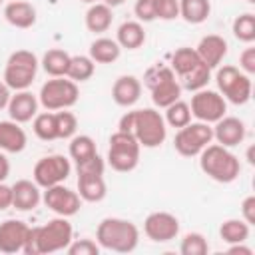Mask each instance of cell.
<instances>
[{"label": "cell", "instance_id": "cell-1", "mask_svg": "<svg viewBox=\"0 0 255 255\" xmlns=\"http://www.w3.org/2000/svg\"><path fill=\"white\" fill-rule=\"evenodd\" d=\"M96 241L102 249L116 253H131L139 243V229L128 219L106 217L96 229Z\"/></svg>", "mask_w": 255, "mask_h": 255}, {"label": "cell", "instance_id": "cell-2", "mask_svg": "<svg viewBox=\"0 0 255 255\" xmlns=\"http://www.w3.org/2000/svg\"><path fill=\"white\" fill-rule=\"evenodd\" d=\"M199 167L209 179L217 183H231L241 173V163L237 155L221 143H209L199 153Z\"/></svg>", "mask_w": 255, "mask_h": 255}, {"label": "cell", "instance_id": "cell-3", "mask_svg": "<svg viewBox=\"0 0 255 255\" xmlns=\"http://www.w3.org/2000/svg\"><path fill=\"white\" fill-rule=\"evenodd\" d=\"M145 86L151 92V102L157 108H167L169 104L177 102L181 96V86L169 66L155 64L143 76Z\"/></svg>", "mask_w": 255, "mask_h": 255}, {"label": "cell", "instance_id": "cell-4", "mask_svg": "<svg viewBox=\"0 0 255 255\" xmlns=\"http://www.w3.org/2000/svg\"><path fill=\"white\" fill-rule=\"evenodd\" d=\"M131 133L135 135L137 143L141 147H159L165 141L167 135V126L163 116L153 110V108H143V110H133V126Z\"/></svg>", "mask_w": 255, "mask_h": 255}, {"label": "cell", "instance_id": "cell-5", "mask_svg": "<svg viewBox=\"0 0 255 255\" xmlns=\"http://www.w3.org/2000/svg\"><path fill=\"white\" fill-rule=\"evenodd\" d=\"M38 64L40 62H38L36 54L30 50L12 52L4 66V84L14 92L28 90L32 86V82L36 80Z\"/></svg>", "mask_w": 255, "mask_h": 255}, {"label": "cell", "instance_id": "cell-6", "mask_svg": "<svg viewBox=\"0 0 255 255\" xmlns=\"http://www.w3.org/2000/svg\"><path fill=\"white\" fill-rule=\"evenodd\" d=\"M139 149L141 145L137 143L133 133L128 131H116L110 137V147H108V163L112 169L120 173L133 171L139 163Z\"/></svg>", "mask_w": 255, "mask_h": 255}, {"label": "cell", "instance_id": "cell-7", "mask_svg": "<svg viewBox=\"0 0 255 255\" xmlns=\"http://www.w3.org/2000/svg\"><path fill=\"white\" fill-rule=\"evenodd\" d=\"M80 98L78 84L72 82L70 78H52L46 84H42L38 102L44 110L48 112H58V110H68L72 108Z\"/></svg>", "mask_w": 255, "mask_h": 255}, {"label": "cell", "instance_id": "cell-8", "mask_svg": "<svg viewBox=\"0 0 255 255\" xmlns=\"http://www.w3.org/2000/svg\"><path fill=\"white\" fill-rule=\"evenodd\" d=\"M215 82H217V90L225 98V102L243 106L251 100V90H253L251 76L243 74L239 68H235V66L217 68Z\"/></svg>", "mask_w": 255, "mask_h": 255}, {"label": "cell", "instance_id": "cell-9", "mask_svg": "<svg viewBox=\"0 0 255 255\" xmlns=\"http://www.w3.org/2000/svg\"><path fill=\"white\" fill-rule=\"evenodd\" d=\"M34 231H36L38 255L64 251L74 239L72 223L68 221V217H62V215H58L56 219H50L42 227H34Z\"/></svg>", "mask_w": 255, "mask_h": 255}, {"label": "cell", "instance_id": "cell-10", "mask_svg": "<svg viewBox=\"0 0 255 255\" xmlns=\"http://www.w3.org/2000/svg\"><path fill=\"white\" fill-rule=\"evenodd\" d=\"M213 141V128L205 122H189L187 126L179 128L173 137V147L183 157L199 155L209 143Z\"/></svg>", "mask_w": 255, "mask_h": 255}, {"label": "cell", "instance_id": "cell-11", "mask_svg": "<svg viewBox=\"0 0 255 255\" xmlns=\"http://www.w3.org/2000/svg\"><path fill=\"white\" fill-rule=\"evenodd\" d=\"M191 116L197 118V122H205V124H215L217 120H221L227 112V102L219 92L213 90H197L191 96V104H189Z\"/></svg>", "mask_w": 255, "mask_h": 255}, {"label": "cell", "instance_id": "cell-12", "mask_svg": "<svg viewBox=\"0 0 255 255\" xmlns=\"http://www.w3.org/2000/svg\"><path fill=\"white\" fill-rule=\"evenodd\" d=\"M72 171V165H70V159L64 157V155H46L42 159L36 161L34 165V181L40 185V187H52V185H58V183H64L68 179Z\"/></svg>", "mask_w": 255, "mask_h": 255}, {"label": "cell", "instance_id": "cell-13", "mask_svg": "<svg viewBox=\"0 0 255 255\" xmlns=\"http://www.w3.org/2000/svg\"><path fill=\"white\" fill-rule=\"evenodd\" d=\"M42 201L48 209H52L56 215H62V217L76 215L80 211V205H82V199H80L78 191H72V189L64 187L62 183L46 187V191L42 195Z\"/></svg>", "mask_w": 255, "mask_h": 255}, {"label": "cell", "instance_id": "cell-14", "mask_svg": "<svg viewBox=\"0 0 255 255\" xmlns=\"http://www.w3.org/2000/svg\"><path fill=\"white\" fill-rule=\"evenodd\" d=\"M143 233L155 243H167L179 235V219L167 211H153L143 221Z\"/></svg>", "mask_w": 255, "mask_h": 255}, {"label": "cell", "instance_id": "cell-15", "mask_svg": "<svg viewBox=\"0 0 255 255\" xmlns=\"http://www.w3.org/2000/svg\"><path fill=\"white\" fill-rule=\"evenodd\" d=\"M245 124L239 118L233 116H223L221 120L215 122L213 126V139L225 147H235L245 139Z\"/></svg>", "mask_w": 255, "mask_h": 255}, {"label": "cell", "instance_id": "cell-16", "mask_svg": "<svg viewBox=\"0 0 255 255\" xmlns=\"http://www.w3.org/2000/svg\"><path fill=\"white\" fill-rule=\"evenodd\" d=\"M30 227L20 219H6L0 223V251L18 253L24 247Z\"/></svg>", "mask_w": 255, "mask_h": 255}, {"label": "cell", "instance_id": "cell-17", "mask_svg": "<svg viewBox=\"0 0 255 255\" xmlns=\"http://www.w3.org/2000/svg\"><path fill=\"white\" fill-rule=\"evenodd\" d=\"M195 52L207 68H211V70L219 68L223 58L227 56V40L223 36H217V34H207L199 40Z\"/></svg>", "mask_w": 255, "mask_h": 255}, {"label": "cell", "instance_id": "cell-18", "mask_svg": "<svg viewBox=\"0 0 255 255\" xmlns=\"http://www.w3.org/2000/svg\"><path fill=\"white\" fill-rule=\"evenodd\" d=\"M38 106H40V102L30 90H20L10 98L6 110H8L10 120H14L18 124H26V122L34 120V116L38 114Z\"/></svg>", "mask_w": 255, "mask_h": 255}, {"label": "cell", "instance_id": "cell-19", "mask_svg": "<svg viewBox=\"0 0 255 255\" xmlns=\"http://www.w3.org/2000/svg\"><path fill=\"white\" fill-rule=\"evenodd\" d=\"M42 201V191L36 181L18 179L12 185V207L18 211H32Z\"/></svg>", "mask_w": 255, "mask_h": 255}, {"label": "cell", "instance_id": "cell-20", "mask_svg": "<svg viewBox=\"0 0 255 255\" xmlns=\"http://www.w3.org/2000/svg\"><path fill=\"white\" fill-rule=\"evenodd\" d=\"M141 96V82L135 76H120L112 86V98L122 108H131Z\"/></svg>", "mask_w": 255, "mask_h": 255}, {"label": "cell", "instance_id": "cell-21", "mask_svg": "<svg viewBox=\"0 0 255 255\" xmlns=\"http://www.w3.org/2000/svg\"><path fill=\"white\" fill-rule=\"evenodd\" d=\"M28 143L26 131L14 120L0 122V149L4 153H20Z\"/></svg>", "mask_w": 255, "mask_h": 255}, {"label": "cell", "instance_id": "cell-22", "mask_svg": "<svg viewBox=\"0 0 255 255\" xmlns=\"http://www.w3.org/2000/svg\"><path fill=\"white\" fill-rule=\"evenodd\" d=\"M4 18L10 26L26 30V28H32L36 24V8L30 2L14 0V2H8L4 6Z\"/></svg>", "mask_w": 255, "mask_h": 255}, {"label": "cell", "instance_id": "cell-23", "mask_svg": "<svg viewBox=\"0 0 255 255\" xmlns=\"http://www.w3.org/2000/svg\"><path fill=\"white\" fill-rule=\"evenodd\" d=\"M106 181L104 175H78V195L82 201L98 203L106 197Z\"/></svg>", "mask_w": 255, "mask_h": 255}, {"label": "cell", "instance_id": "cell-24", "mask_svg": "<svg viewBox=\"0 0 255 255\" xmlns=\"http://www.w3.org/2000/svg\"><path fill=\"white\" fill-rule=\"evenodd\" d=\"M116 42L120 44V48H128V50H137V48H141L143 42H145V30H143L141 22L128 20V22L120 24Z\"/></svg>", "mask_w": 255, "mask_h": 255}, {"label": "cell", "instance_id": "cell-25", "mask_svg": "<svg viewBox=\"0 0 255 255\" xmlns=\"http://www.w3.org/2000/svg\"><path fill=\"white\" fill-rule=\"evenodd\" d=\"M120 54H122L120 44L116 40H112V38L102 36V38H96L90 44V54L88 56L96 64H112V62H116L120 58Z\"/></svg>", "mask_w": 255, "mask_h": 255}, {"label": "cell", "instance_id": "cell-26", "mask_svg": "<svg viewBox=\"0 0 255 255\" xmlns=\"http://www.w3.org/2000/svg\"><path fill=\"white\" fill-rule=\"evenodd\" d=\"M112 20H114V14H112V8L102 4V2H96L88 8L86 12V28L94 34H102L106 32L110 26H112Z\"/></svg>", "mask_w": 255, "mask_h": 255}, {"label": "cell", "instance_id": "cell-27", "mask_svg": "<svg viewBox=\"0 0 255 255\" xmlns=\"http://www.w3.org/2000/svg\"><path fill=\"white\" fill-rule=\"evenodd\" d=\"M199 64H201V60H199L195 48L183 46V48H177V50L171 54V66H169V68L173 70L175 78L179 80V78H183L185 74L193 72Z\"/></svg>", "mask_w": 255, "mask_h": 255}, {"label": "cell", "instance_id": "cell-28", "mask_svg": "<svg viewBox=\"0 0 255 255\" xmlns=\"http://www.w3.org/2000/svg\"><path fill=\"white\" fill-rule=\"evenodd\" d=\"M211 14L209 0H179V16L187 24H203Z\"/></svg>", "mask_w": 255, "mask_h": 255}, {"label": "cell", "instance_id": "cell-29", "mask_svg": "<svg viewBox=\"0 0 255 255\" xmlns=\"http://www.w3.org/2000/svg\"><path fill=\"white\" fill-rule=\"evenodd\" d=\"M70 54L60 50V48H54V50H48L44 56H42V68L48 76L52 78H62L68 74V66H70Z\"/></svg>", "mask_w": 255, "mask_h": 255}, {"label": "cell", "instance_id": "cell-30", "mask_svg": "<svg viewBox=\"0 0 255 255\" xmlns=\"http://www.w3.org/2000/svg\"><path fill=\"white\" fill-rule=\"evenodd\" d=\"M249 223H245L243 219H227L221 223L219 227V237L233 245V243H245L249 239Z\"/></svg>", "mask_w": 255, "mask_h": 255}, {"label": "cell", "instance_id": "cell-31", "mask_svg": "<svg viewBox=\"0 0 255 255\" xmlns=\"http://www.w3.org/2000/svg\"><path fill=\"white\" fill-rule=\"evenodd\" d=\"M94 72H96V62L90 56H72L66 78H70L72 82L78 84V82L90 80L94 76Z\"/></svg>", "mask_w": 255, "mask_h": 255}, {"label": "cell", "instance_id": "cell-32", "mask_svg": "<svg viewBox=\"0 0 255 255\" xmlns=\"http://www.w3.org/2000/svg\"><path fill=\"white\" fill-rule=\"evenodd\" d=\"M32 129L36 133L38 139L42 141H54L58 139V131H56V114L54 112H42L34 116V124Z\"/></svg>", "mask_w": 255, "mask_h": 255}, {"label": "cell", "instance_id": "cell-33", "mask_svg": "<svg viewBox=\"0 0 255 255\" xmlns=\"http://www.w3.org/2000/svg\"><path fill=\"white\" fill-rule=\"evenodd\" d=\"M165 110V126H171V128H183V126H187L189 122H191V110H189V104L187 102H181V100H177V102H173V104H169L167 108H163Z\"/></svg>", "mask_w": 255, "mask_h": 255}, {"label": "cell", "instance_id": "cell-34", "mask_svg": "<svg viewBox=\"0 0 255 255\" xmlns=\"http://www.w3.org/2000/svg\"><path fill=\"white\" fill-rule=\"evenodd\" d=\"M211 78V68H207L203 62L189 74H185L183 78H179V86L181 90H189V92H197V90H203L207 88V82Z\"/></svg>", "mask_w": 255, "mask_h": 255}, {"label": "cell", "instance_id": "cell-35", "mask_svg": "<svg viewBox=\"0 0 255 255\" xmlns=\"http://www.w3.org/2000/svg\"><path fill=\"white\" fill-rule=\"evenodd\" d=\"M98 149H96V141L90 137V135H74L70 137V157L78 163V161H84L92 155H96Z\"/></svg>", "mask_w": 255, "mask_h": 255}, {"label": "cell", "instance_id": "cell-36", "mask_svg": "<svg viewBox=\"0 0 255 255\" xmlns=\"http://www.w3.org/2000/svg\"><path fill=\"white\" fill-rule=\"evenodd\" d=\"M233 36L245 44L255 40V16L251 12H245L233 20Z\"/></svg>", "mask_w": 255, "mask_h": 255}, {"label": "cell", "instance_id": "cell-37", "mask_svg": "<svg viewBox=\"0 0 255 255\" xmlns=\"http://www.w3.org/2000/svg\"><path fill=\"white\" fill-rule=\"evenodd\" d=\"M56 114V131H58V139H70L76 135L78 129V118L68 112V110H58Z\"/></svg>", "mask_w": 255, "mask_h": 255}, {"label": "cell", "instance_id": "cell-38", "mask_svg": "<svg viewBox=\"0 0 255 255\" xmlns=\"http://www.w3.org/2000/svg\"><path fill=\"white\" fill-rule=\"evenodd\" d=\"M179 251H181V255H207L209 245H207V239L201 233L191 231V233L183 235Z\"/></svg>", "mask_w": 255, "mask_h": 255}, {"label": "cell", "instance_id": "cell-39", "mask_svg": "<svg viewBox=\"0 0 255 255\" xmlns=\"http://www.w3.org/2000/svg\"><path fill=\"white\" fill-rule=\"evenodd\" d=\"M155 20H175L179 18V0H153Z\"/></svg>", "mask_w": 255, "mask_h": 255}, {"label": "cell", "instance_id": "cell-40", "mask_svg": "<svg viewBox=\"0 0 255 255\" xmlns=\"http://www.w3.org/2000/svg\"><path fill=\"white\" fill-rule=\"evenodd\" d=\"M100 249L102 247L98 245V241L88 239V237H84V239H72V243L66 247V251L70 255H98Z\"/></svg>", "mask_w": 255, "mask_h": 255}, {"label": "cell", "instance_id": "cell-41", "mask_svg": "<svg viewBox=\"0 0 255 255\" xmlns=\"http://www.w3.org/2000/svg\"><path fill=\"white\" fill-rule=\"evenodd\" d=\"M104 169H106V163H104V159L98 153L76 163L78 175H104Z\"/></svg>", "mask_w": 255, "mask_h": 255}, {"label": "cell", "instance_id": "cell-42", "mask_svg": "<svg viewBox=\"0 0 255 255\" xmlns=\"http://www.w3.org/2000/svg\"><path fill=\"white\" fill-rule=\"evenodd\" d=\"M133 14L139 22H153L155 20V10H153V0H135L133 4Z\"/></svg>", "mask_w": 255, "mask_h": 255}, {"label": "cell", "instance_id": "cell-43", "mask_svg": "<svg viewBox=\"0 0 255 255\" xmlns=\"http://www.w3.org/2000/svg\"><path fill=\"white\" fill-rule=\"evenodd\" d=\"M239 70L247 76L255 74V48H245L239 54Z\"/></svg>", "mask_w": 255, "mask_h": 255}, {"label": "cell", "instance_id": "cell-44", "mask_svg": "<svg viewBox=\"0 0 255 255\" xmlns=\"http://www.w3.org/2000/svg\"><path fill=\"white\" fill-rule=\"evenodd\" d=\"M241 219L249 225L255 223V195H247L241 201Z\"/></svg>", "mask_w": 255, "mask_h": 255}, {"label": "cell", "instance_id": "cell-45", "mask_svg": "<svg viewBox=\"0 0 255 255\" xmlns=\"http://www.w3.org/2000/svg\"><path fill=\"white\" fill-rule=\"evenodd\" d=\"M12 207V185H6L0 181V211Z\"/></svg>", "mask_w": 255, "mask_h": 255}, {"label": "cell", "instance_id": "cell-46", "mask_svg": "<svg viewBox=\"0 0 255 255\" xmlns=\"http://www.w3.org/2000/svg\"><path fill=\"white\" fill-rule=\"evenodd\" d=\"M10 98H12V94H10V88H8L4 82H0V110L8 108V102H10Z\"/></svg>", "mask_w": 255, "mask_h": 255}, {"label": "cell", "instance_id": "cell-47", "mask_svg": "<svg viewBox=\"0 0 255 255\" xmlns=\"http://www.w3.org/2000/svg\"><path fill=\"white\" fill-rule=\"evenodd\" d=\"M8 173H10V161H8L6 153L0 149V181H4L8 177Z\"/></svg>", "mask_w": 255, "mask_h": 255}, {"label": "cell", "instance_id": "cell-48", "mask_svg": "<svg viewBox=\"0 0 255 255\" xmlns=\"http://www.w3.org/2000/svg\"><path fill=\"white\" fill-rule=\"evenodd\" d=\"M227 251H229V253H241V255H251V253H253V251H251L249 247H245L243 243H233Z\"/></svg>", "mask_w": 255, "mask_h": 255}, {"label": "cell", "instance_id": "cell-49", "mask_svg": "<svg viewBox=\"0 0 255 255\" xmlns=\"http://www.w3.org/2000/svg\"><path fill=\"white\" fill-rule=\"evenodd\" d=\"M100 2H102V4H106V6H110V8H112V10H114V8H118V6H122V4H124V0H100Z\"/></svg>", "mask_w": 255, "mask_h": 255}, {"label": "cell", "instance_id": "cell-50", "mask_svg": "<svg viewBox=\"0 0 255 255\" xmlns=\"http://www.w3.org/2000/svg\"><path fill=\"white\" fill-rule=\"evenodd\" d=\"M82 2H86V4H96V2H100V0H82Z\"/></svg>", "mask_w": 255, "mask_h": 255}, {"label": "cell", "instance_id": "cell-51", "mask_svg": "<svg viewBox=\"0 0 255 255\" xmlns=\"http://www.w3.org/2000/svg\"><path fill=\"white\" fill-rule=\"evenodd\" d=\"M249 2H255V0H249Z\"/></svg>", "mask_w": 255, "mask_h": 255}, {"label": "cell", "instance_id": "cell-52", "mask_svg": "<svg viewBox=\"0 0 255 255\" xmlns=\"http://www.w3.org/2000/svg\"><path fill=\"white\" fill-rule=\"evenodd\" d=\"M0 4H2V0H0Z\"/></svg>", "mask_w": 255, "mask_h": 255}]
</instances>
